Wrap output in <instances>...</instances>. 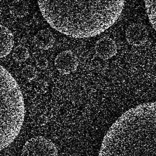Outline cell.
I'll use <instances>...</instances> for the list:
<instances>
[{"label": "cell", "mask_w": 156, "mask_h": 156, "mask_svg": "<svg viewBox=\"0 0 156 156\" xmlns=\"http://www.w3.org/2000/svg\"><path fill=\"white\" fill-rule=\"evenodd\" d=\"M146 13L152 27L155 29V0H144Z\"/></svg>", "instance_id": "12"}, {"label": "cell", "mask_w": 156, "mask_h": 156, "mask_svg": "<svg viewBox=\"0 0 156 156\" xmlns=\"http://www.w3.org/2000/svg\"><path fill=\"white\" fill-rule=\"evenodd\" d=\"M14 44L13 35L6 27L0 24V58L7 56Z\"/></svg>", "instance_id": "8"}, {"label": "cell", "mask_w": 156, "mask_h": 156, "mask_svg": "<svg viewBox=\"0 0 156 156\" xmlns=\"http://www.w3.org/2000/svg\"><path fill=\"white\" fill-rule=\"evenodd\" d=\"M34 42L39 49L47 50L52 48L55 42L52 33L47 29L39 30L34 37Z\"/></svg>", "instance_id": "9"}, {"label": "cell", "mask_w": 156, "mask_h": 156, "mask_svg": "<svg viewBox=\"0 0 156 156\" xmlns=\"http://www.w3.org/2000/svg\"><path fill=\"white\" fill-rule=\"evenodd\" d=\"M1 12H2V9H1V7L0 6V17H1Z\"/></svg>", "instance_id": "17"}, {"label": "cell", "mask_w": 156, "mask_h": 156, "mask_svg": "<svg viewBox=\"0 0 156 156\" xmlns=\"http://www.w3.org/2000/svg\"><path fill=\"white\" fill-rule=\"evenodd\" d=\"M48 89V83L43 79L39 80L35 84V90L39 93H44Z\"/></svg>", "instance_id": "14"}, {"label": "cell", "mask_w": 156, "mask_h": 156, "mask_svg": "<svg viewBox=\"0 0 156 156\" xmlns=\"http://www.w3.org/2000/svg\"><path fill=\"white\" fill-rule=\"evenodd\" d=\"M98 156H156V104L124 112L105 134Z\"/></svg>", "instance_id": "2"}, {"label": "cell", "mask_w": 156, "mask_h": 156, "mask_svg": "<svg viewBox=\"0 0 156 156\" xmlns=\"http://www.w3.org/2000/svg\"><path fill=\"white\" fill-rule=\"evenodd\" d=\"M36 65L40 69H44L48 66V61L45 57H40L37 60Z\"/></svg>", "instance_id": "15"}, {"label": "cell", "mask_w": 156, "mask_h": 156, "mask_svg": "<svg viewBox=\"0 0 156 156\" xmlns=\"http://www.w3.org/2000/svg\"><path fill=\"white\" fill-rule=\"evenodd\" d=\"M78 63L77 56L69 50L60 52L54 60L55 68L63 74H68L76 71Z\"/></svg>", "instance_id": "5"}, {"label": "cell", "mask_w": 156, "mask_h": 156, "mask_svg": "<svg viewBox=\"0 0 156 156\" xmlns=\"http://www.w3.org/2000/svg\"><path fill=\"white\" fill-rule=\"evenodd\" d=\"M96 54L100 58L109 59L115 56L117 52V46L110 38L105 37L99 39L94 46Z\"/></svg>", "instance_id": "7"}, {"label": "cell", "mask_w": 156, "mask_h": 156, "mask_svg": "<svg viewBox=\"0 0 156 156\" xmlns=\"http://www.w3.org/2000/svg\"><path fill=\"white\" fill-rule=\"evenodd\" d=\"M21 74L23 77L26 79L32 80L36 77L37 72L34 66L31 65H26L22 69Z\"/></svg>", "instance_id": "13"}, {"label": "cell", "mask_w": 156, "mask_h": 156, "mask_svg": "<svg viewBox=\"0 0 156 156\" xmlns=\"http://www.w3.org/2000/svg\"><path fill=\"white\" fill-rule=\"evenodd\" d=\"M40 12L55 30L74 38L97 36L112 26L125 0H37Z\"/></svg>", "instance_id": "1"}, {"label": "cell", "mask_w": 156, "mask_h": 156, "mask_svg": "<svg viewBox=\"0 0 156 156\" xmlns=\"http://www.w3.org/2000/svg\"><path fill=\"white\" fill-rule=\"evenodd\" d=\"M48 118L44 115H41L39 118H38V123L40 125V126H44L45 125L47 122H48Z\"/></svg>", "instance_id": "16"}, {"label": "cell", "mask_w": 156, "mask_h": 156, "mask_svg": "<svg viewBox=\"0 0 156 156\" xmlns=\"http://www.w3.org/2000/svg\"><path fill=\"white\" fill-rule=\"evenodd\" d=\"M25 117L20 88L12 75L0 65V152L18 136Z\"/></svg>", "instance_id": "3"}, {"label": "cell", "mask_w": 156, "mask_h": 156, "mask_svg": "<svg viewBox=\"0 0 156 156\" xmlns=\"http://www.w3.org/2000/svg\"><path fill=\"white\" fill-rule=\"evenodd\" d=\"M9 11L13 16L23 18L28 14L29 7L24 0H13L9 5Z\"/></svg>", "instance_id": "10"}, {"label": "cell", "mask_w": 156, "mask_h": 156, "mask_svg": "<svg viewBox=\"0 0 156 156\" xmlns=\"http://www.w3.org/2000/svg\"><path fill=\"white\" fill-rule=\"evenodd\" d=\"M149 33L146 27L140 23H132L126 30L127 41L132 46L143 45L148 40Z\"/></svg>", "instance_id": "6"}, {"label": "cell", "mask_w": 156, "mask_h": 156, "mask_svg": "<svg viewBox=\"0 0 156 156\" xmlns=\"http://www.w3.org/2000/svg\"><path fill=\"white\" fill-rule=\"evenodd\" d=\"M21 156H58V150L51 140L37 136L30 138L24 143Z\"/></svg>", "instance_id": "4"}, {"label": "cell", "mask_w": 156, "mask_h": 156, "mask_svg": "<svg viewBox=\"0 0 156 156\" xmlns=\"http://www.w3.org/2000/svg\"><path fill=\"white\" fill-rule=\"evenodd\" d=\"M12 57L15 61L23 62L26 61L29 57V52L25 46L18 45L13 49Z\"/></svg>", "instance_id": "11"}]
</instances>
